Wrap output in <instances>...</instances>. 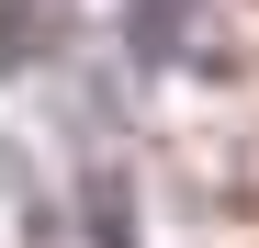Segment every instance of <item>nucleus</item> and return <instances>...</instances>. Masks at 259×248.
I'll list each match as a JSON object with an SVG mask.
<instances>
[{
	"instance_id": "nucleus-1",
	"label": "nucleus",
	"mask_w": 259,
	"mask_h": 248,
	"mask_svg": "<svg viewBox=\"0 0 259 248\" xmlns=\"http://www.w3.org/2000/svg\"><path fill=\"white\" fill-rule=\"evenodd\" d=\"M46 23H57V0H12V23H0V68H34Z\"/></svg>"
}]
</instances>
